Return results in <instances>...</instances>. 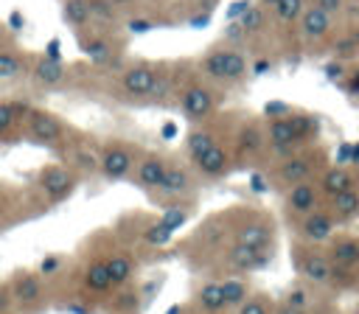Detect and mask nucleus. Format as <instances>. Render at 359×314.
Masks as SVG:
<instances>
[{
  "label": "nucleus",
  "mask_w": 359,
  "mask_h": 314,
  "mask_svg": "<svg viewBox=\"0 0 359 314\" xmlns=\"http://www.w3.org/2000/svg\"><path fill=\"white\" fill-rule=\"evenodd\" d=\"M22 123H25L28 135L42 146H62L67 137V126L53 112H45V109H31Z\"/></svg>",
  "instance_id": "nucleus-5"
},
{
  "label": "nucleus",
  "mask_w": 359,
  "mask_h": 314,
  "mask_svg": "<svg viewBox=\"0 0 359 314\" xmlns=\"http://www.w3.org/2000/svg\"><path fill=\"white\" fill-rule=\"evenodd\" d=\"M269 258H272V252L258 250V247H250V244H241V241H233V244L224 250V261H227V266L236 269V272L261 269Z\"/></svg>",
  "instance_id": "nucleus-8"
},
{
  "label": "nucleus",
  "mask_w": 359,
  "mask_h": 314,
  "mask_svg": "<svg viewBox=\"0 0 359 314\" xmlns=\"http://www.w3.org/2000/svg\"><path fill=\"white\" fill-rule=\"evenodd\" d=\"M309 174H311V163H309L306 157H289V160H283L280 168H278V179L286 182V185L303 182V179H309Z\"/></svg>",
  "instance_id": "nucleus-26"
},
{
  "label": "nucleus",
  "mask_w": 359,
  "mask_h": 314,
  "mask_svg": "<svg viewBox=\"0 0 359 314\" xmlns=\"http://www.w3.org/2000/svg\"><path fill=\"white\" fill-rule=\"evenodd\" d=\"M59 266H62V258H59V255H48V258H42V264H39V275L48 278V275H53Z\"/></svg>",
  "instance_id": "nucleus-44"
},
{
  "label": "nucleus",
  "mask_w": 359,
  "mask_h": 314,
  "mask_svg": "<svg viewBox=\"0 0 359 314\" xmlns=\"http://www.w3.org/2000/svg\"><path fill=\"white\" fill-rule=\"evenodd\" d=\"M266 140L272 143L275 151H289L292 146L300 143V137H297V132H294L289 115H280V118H272V121H269V126H266Z\"/></svg>",
  "instance_id": "nucleus-16"
},
{
  "label": "nucleus",
  "mask_w": 359,
  "mask_h": 314,
  "mask_svg": "<svg viewBox=\"0 0 359 314\" xmlns=\"http://www.w3.org/2000/svg\"><path fill=\"white\" fill-rule=\"evenodd\" d=\"M0 53H3V48H0Z\"/></svg>",
  "instance_id": "nucleus-59"
},
{
  "label": "nucleus",
  "mask_w": 359,
  "mask_h": 314,
  "mask_svg": "<svg viewBox=\"0 0 359 314\" xmlns=\"http://www.w3.org/2000/svg\"><path fill=\"white\" fill-rule=\"evenodd\" d=\"M112 311L115 314H135L137 311V306H140V294L135 292V289H126V286H121V292L112 297Z\"/></svg>",
  "instance_id": "nucleus-33"
},
{
  "label": "nucleus",
  "mask_w": 359,
  "mask_h": 314,
  "mask_svg": "<svg viewBox=\"0 0 359 314\" xmlns=\"http://www.w3.org/2000/svg\"><path fill=\"white\" fill-rule=\"evenodd\" d=\"M191 171L182 165V163H168L165 165V174H163V182L154 188L160 199H185L191 193Z\"/></svg>",
  "instance_id": "nucleus-9"
},
{
  "label": "nucleus",
  "mask_w": 359,
  "mask_h": 314,
  "mask_svg": "<svg viewBox=\"0 0 359 314\" xmlns=\"http://www.w3.org/2000/svg\"><path fill=\"white\" fill-rule=\"evenodd\" d=\"M261 3H264V6H269V8H272V6H275V3H278V0H261Z\"/></svg>",
  "instance_id": "nucleus-58"
},
{
  "label": "nucleus",
  "mask_w": 359,
  "mask_h": 314,
  "mask_svg": "<svg viewBox=\"0 0 359 314\" xmlns=\"http://www.w3.org/2000/svg\"><path fill=\"white\" fill-rule=\"evenodd\" d=\"M171 235H174V233H171L160 219L143 227V241H146L149 247H163V244H168V238H171Z\"/></svg>",
  "instance_id": "nucleus-34"
},
{
  "label": "nucleus",
  "mask_w": 359,
  "mask_h": 314,
  "mask_svg": "<svg viewBox=\"0 0 359 314\" xmlns=\"http://www.w3.org/2000/svg\"><path fill=\"white\" fill-rule=\"evenodd\" d=\"M194 306L202 311V314H222L227 306H224V294H222V283L219 280H208L196 289L194 294Z\"/></svg>",
  "instance_id": "nucleus-18"
},
{
  "label": "nucleus",
  "mask_w": 359,
  "mask_h": 314,
  "mask_svg": "<svg viewBox=\"0 0 359 314\" xmlns=\"http://www.w3.org/2000/svg\"><path fill=\"white\" fill-rule=\"evenodd\" d=\"M272 314H306V308H294V306H286V303H280Z\"/></svg>",
  "instance_id": "nucleus-50"
},
{
  "label": "nucleus",
  "mask_w": 359,
  "mask_h": 314,
  "mask_svg": "<svg viewBox=\"0 0 359 314\" xmlns=\"http://www.w3.org/2000/svg\"><path fill=\"white\" fill-rule=\"evenodd\" d=\"M62 20L73 28V31H84L90 22H93V14H90V3L87 0H65L62 3Z\"/></svg>",
  "instance_id": "nucleus-23"
},
{
  "label": "nucleus",
  "mask_w": 359,
  "mask_h": 314,
  "mask_svg": "<svg viewBox=\"0 0 359 314\" xmlns=\"http://www.w3.org/2000/svg\"><path fill=\"white\" fill-rule=\"evenodd\" d=\"M199 70L213 81H241L247 76V59L236 48H213L199 59Z\"/></svg>",
  "instance_id": "nucleus-1"
},
{
  "label": "nucleus",
  "mask_w": 359,
  "mask_h": 314,
  "mask_svg": "<svg viewBox=\"0 0 359 314\" xmlns=\"http://www.w3.org/2000/svg\"><path fill=\"white\" fill-rule=\"evenodd\" d=\"M182 314H185V311H182Z\"/></svg>",
  "instance_id": "nucleus-60"
},
{
  "label": "nucleus",
  "mask_w": 359,
  "mask_h": 314,
  "mask_svg": "<svg viewBox=\"0 0 359 314\" xmlns=\"http://www.w3.org/2000/svg\"><path fill=\"white\" fill-rule=\"evenodd\" d=\"M230 163H233V157H230L227 146L213 143L205 154H199V157L194 160V168H196V174L205 177V179H219V177H224V174L230 171Z\"/></svg>",
  "instance_id": "nucleus-11"
},
{
  "label": "nucleus",
  "mask_w": 359,
  "mask_h": 314,
  "mask_svg": "<svg viewBox=\"0 0 359 314\" xmlns=\"http://www.w3.org/2000/svg\"><path fill=\"white\" fill-rule=\"evenodd\" d=\"M157 67L160 64H151V62H135V64H129L121 73L123 93L129 98H149V93L154 87V78H157Z\"/></svg>",
  "instance_id": "nucleus-7"
},
{
  "label": "nucleus",
  "mask_w": 359,
  "mask_h": 314,
  "mask_svg": "<svg viewBox=\"0 0 359 314\" xmlns=\"http://www.w3.org/2000/svg\"><path fill=\"white\" fill-rule=\"evenodd\" d=\"M28 70V59L25 53L8 48L0 53V81H11V78H20L22 73Z\"/></svg>",
  "instance_id": "nucleus-27"
},
{
  "label": "nucleus",
  "mask_w": 359,
  "mask_h": 314,
  "mask_svg": "<svg viewBox=\"0 0 359 314\" xmlns=\"http://www.w3.org/2000/svg\"><path fill=\"white\" fill-rule=\"evenodd\" d=\"M90 3V14L95 22H115L118 20V6L112 0H87Z\"/></svg>",
  "instance_id": "nucleus-36"
},
{
  "label": "nucleus",
  "mask_w": 359,
  "mask_h": 314,
  "mask_svg": "<svg viewBox=\"0 0 359 314\" xmlns=\"http://www.w3.org/2000/svg\"><path fill=\"white\" fill-rule=\"evenodd\" d=\"M241 28H244V34H252V31H258L261 25H264V11L258 8V6H247V11L241 14Z\"/></svg>",
  "instance_id": "nucleus-40"
},
{
  "label": "nucleus",
  "mask_w": 359,
  "mask_h": 314,
  "mask_svg": "<svg viewBox=\"0 0 359 314\" xmlns=\"http://www.w3.org/2000/svg\"><path fill=\"white\" fill-rule=\"evenodd\" d=\"M351 163H359V146H351Z\"/></svg>",
  "instance_id": "nucleus-54"
},
{
  "label": "nucleus",
  "mask_w": 359,
  "mask_h": 314,
  "mask_svg": "<svg viewBox=\"0 0 359 314\" xmlns=\"http://www.w3.org/2000/svg\"><path fill=\"white\" fill-rule=\"evenodd\" d=\"M222 283V294H224V306L227 308H238L247 297H250V283L241 278H224Z\"/></svg>",
  "instance_id": "nucleus-29"
},
{
  "label": "nucleus",
  "mask_w": 359,
  "mask_h": 314,
  "mask_svg": "<svg viewBox=\"0 0 359 314\" xmlns=\"http://www.w3.org/2000/svg\"><path fill=\"white\" fill-rule=\"evenodd\" d=\"M79 45H81V53H84L93 64H109V62L115 59V48H112V42H109L107 36H101V34H90V36L81 34Z\"/></svg>",
  "instance_id": "nucleus-19"
},
{
  "label": "nucleus",
  "mask_w": 359,
  "mask_h": 314,
  "mask_svg": "<svg viewBox=\"0 0 359 314\" xmlns=\"http://www.w3.org/2000/svg\"><path fill=\"white\" fill-rule=\"evenodd\" d=\"M17 123H20V121H17L14 109H11V101H0V140L8 137Z\"/></svg>",
  "instance_id": "nucleus-39"
},
{
  "label": "nucleus",
  "mask_w": 359,
  "mask_h": 314,
  "mask_svg": "<svg viewBox=\"0 0 359 314\" xmlns=\"http://www.w3.org/2000/svg\"><path fill=\"white\" fill-rule=\"evenodd\" d=\"M14 308V294L8 283H0V314H8Z\"/></svg>",
  "instance_id": "nucleus-43"
},
{
  "label": "nucleus",
  "mask_w": 359,
  "mask_h": 314,
  "mask_svg": "<svg viewBox=\"0 0 359 314\" xmlns=\"http://www.w3.org/2000/svg\"><path fill=\"white\" fill-rule=\"evenodd\" d=\"M283 303L286 306H294V308H306L309 306V294L303 289H289L286 297H283Z\"/></svg>",
  "instance_id": "nucleus-41"
},
{
  "label": "nucleus",
  "mask_w": 359,
  "mask_h": 314,
  "mask_svg": "<svg viewBox=\"0 0 359 314\" xmlns=\"http://www.w3.org/2000/svg\"><path fill=\"white\" fill-rule=\"evenodd\" d=\"M250 188H252V191H258V193H264V191H266L264 177H261V174H252V177H250Z\"/></svg>",
  "instance_id": "nucleus-49"
},
{
  "label": "nucleus",
  "mask_w": 359,
  "mask_h": 314,
  "mask_svg": "<svg viewBox=\"0 0 359 314\" xmlns=\"http://www.w3.org/2000/svg\"><path fill=\"white\" fill-rule=\"evenodd\" d=\"M8 286H11V294H14V306H22V308L34 311V308H39L45 303V286H42V275L39 272L20 269V272H14Z\"/></svg>",
  "instance_id": "nucleus-6"
},
{
  "label": "nucleus",
  "mask_w": 359,
  "mask_h": 314,
  "mask_svg": "<svg viewBox=\"0 0 359 314\" xmlns=\"http://www.w3.org/2000/svg\"><path fill=\"white\" fill-rule=\"evenodd\" d=\"M191 213H194V205H191V202H185V199H171V205L160 213V221H163L171 233H177L180 227H185V221L191 219Z\"/></svg>",
  "instance_id": "nucleus-25"
},
{
  "label": "nucleus",
  "mask_w": 359,
  "mask_h": 314,
  "mask_svg": "<svg viewBox=\"0 0 359 314\" xmlns=\"http://www.w3.org/2000/svg\"><path fill=\"white\" fill-rule=\"evenodd\" d=\"M331 230H334V219H331L328 213H320V210L306 213V219H303V224H300V233H303V238H309V241H325V238L331 235Z\"/></svg>",
  "instance_id": "nucleus-21"
},
{
  "label": "nucleus",
  "mask_w": 359,
  "mask_h": 314,
  "mask_svg": "<svg viewBox=\"0 0 359 314\" xmlns=\"http://www.w3.org/2000/svg\"><path fill=\"white\" fill-rule=\"evenodd\" d=\"M174 132H177V126H174V123H168V126H163V135H165V137H174Z\"/></svg>",
  "instance_id": "nucleus-53"
},
{
  "label": "nucleus",
  "mask_w": 359,
  "mask_h": 314,
  "mask_svg": "<svg viewBox=\"0 0 359 314\" xmlns=\"http://www.w3.org/2000/svg\"><path fill=\"white\" fill-rule=\"evenodd\" d=\"M348 188H353V177H351L345 168H331V171L320 179V191H323L325 196H337V193H342V191H348Z\"/></svg>",
  "instance_id": "nucleus-30"
},
{
  "label": "nucleus",
  "mask_w": 359,
  "mask_h": 314,
  "mask_svg": "<svg viewBox=\"0 0 359 314\" xmlns=\"http://www.w3.org/2000/svg\"><path fill=\"white\" fill-rule=\"evenodd\" d=\"M300 275L311 283H325L331 280V261L323 258V255H303L300 258Z\"/></svg>",
  "instance_id": "nucleus-24"
},
{
  "label": "nucleus",
  "mask_w": 359,
  "mask_h": 314,
  "mask_svg": "<svg viewBox=\"0 0 359 314\" xmlns=\"http://www.w3.org/2000/svg\"><path fill=\"white\" fill-rule=\"evenodd\" d=\"M115 6H129V3H135V0H112Z\"/></svg>",
  "instance_id": "nucleus-56"
},
{
  "label": "nucleus",
  "mask_w": 359,
  "mask_h": 314,
  "mask_svg": "<svg viewBox=\"0 0 359 314\" xmlns=\"http://www.w3.org/2000/svg\"><path fill=\"white\" fill-rule=\"evenodd\" d=\"M345 160H351V146L348 143H342L339 151H337V163H345Z\"/></svg>",
  "instance_id": "nucleus-51"
},
{
  "label": "nucleus",
  "mask_w": 359,
  "mask_h": 314,
  "mask_svg": "<svg viewBox=\"0 0 359 314\" xmlns=\"http://www.w3.org/2000/svg\"><path fill=\"white\" fill-rule=\"evenodd\" d=\"M135 163H137L135 149L126 146V143H121V140L107 143L104 151L98 154V171L104 174L107 182H121V179H126V177L135 171Z\"/></svg>",
  "instance_id": "nucleus-2"
},
{
  "label": "nucleus",
  "mask_w": 359,
  "mask_h": 314,
  "mask_svg": "<svg viewBox=\"0 0 359 314\" xmlns=\"http://www.w3.org/2000/svg\"><path fill=\"white\" fill-rule=\"evenodd\" d=\"M331 264H337V266H356L359 264V241H353V238H342V241H337L334 247H331Z\"/></svg>",
  "instance_id": "nucleus-31"
},
{
  "label": "nucleus",
  "mask_w": 359,
  "mask_h": 314,
  "mask_svg": "<svg viewBox=\"0 0 359 314\" xmlns=\"http://www.w3.org/2000/svg\"><path fill=\"white\" fill-rule=\"evenodd\" d=\"M36 185H39V191L45 193V199H48L50 205H59V202H65V199L73 193V188H76V174H73V168H67V165L50 163V165H42V168H39Z\"/></svg>",
  "instance_id": "nucleus-3"
},
{
  "label": "nucleus",
  "mask_w": 359,
  "mask_h": 314,
  "mask_svg": "<svg viewBox=\"0 0 359 314\" xmlns=\"http://www.w3.org/2000/svg\"><path fill=\"white\" fill-rule=\"evenodd\" d=\"M149 28H151L149 20H129V31H132V34H146Z\"/></svg>",
  "instance_id": "nucleus-47"
},
{
  "label": "nucleus",
  "mask_w": 359,
  "mask_h": 314,
  "mask_svg": "<svg viewBox=\"0 0 359 314\" xmlns=\"http://www.w3.org/2000/svg\"><path fill=\"white\" fill-rule=\"evenodd\" d=\"M328 31H331V14H328V11H323L320 6L303 8V14H300V34H303L309 42L323 39Z\"/></svg>",
  "instance_id": "nucleus-14"
},
{
  "label": "nucleus",
  "mask_w": 359,
  "mask_h": 314,
  "mask_svg": "<svg viewBox=\"0 0 359 314\" xmlns=\"http://www.w3.org/2000/svg\"><path fill=\"white\" fill-rule=\"evenodd\" d=\"M331 207H334V213H337V216L351 219V216H356V213H359V193H356L353 188H348V191H342V193L331 196Z\"/></svg>",
  "instance_id": "nucleus-32"
},
{
  "label": "nucleus",
  "mask_w": 359,
  "mask_h": 314,
  "mask_svg": "<svg viewBox=\"0 0 359 314\" xmlns=\"http://www.w3.org/2000/svg\"><path fill=\"white\" fill-rule=\"evenodd\" d=\"M104 261H107V272H109V278H112V286H115V289L129 286V283H132V278L137 275V261H135L126 250H115V252H109Z\"/></svg>",
  "instance_id": "nucleus-13"
},
{
  "label": "nucleus",
  "mask_w": 359,
  "mask_h": 314,
  "mask_svg": "<svg viewBox=\"0 0 359 314\" xmlns=\"http://www.w3.org/2000/svg\"><path fill=\"white\" fill-rule=\"evenodd\" d=\"M264 149V132L255 123H244L236 135V151L238 157H255Z\"/></svg>",
  "instance_id": "nucleus-22"
},
{
  "label": "nucleus",
  "mask_w": 359,
  "mask_h": 314,
  "mask_svg": "<svg viewBox=\"0 0 359 314\" xmlns=\"http://www.w3.org/2000/svg\"><path fill=\"white\" fill-rule=\"evenodd\" d=\"M65 311H70V314H95L93 306H79V303H67Z\"/></svg>",
  "instance_id": "nucleus-48"
},
{
  "label": "nucleus",
  "mask_w": 359,
  "mask_h": 314,
  "mask_svg": "<svg viewBox=\"0 0 359 314\" xmlns=\"http://www.w3.org/2000/svg\"><path fill=\"white\" fill-rule=\"evenodd\" d=\"M165 314H182V306H180V303H174V306H171Z\"/></svg>",
  "instance_id": "nucleus-55"
},
{
  "label": "nucleus",
  "mask_w": 359,
  "mask_h": 314,
  "mask_svg": "<svg viewBox=\"0 0 359 314\" xmlns=\"http://www.w3.org/2000/svg\"><path fill=\"white\" fill-rule=\"evenodd\" d=\"M76 165L81 171H98V157L95 154H87V151H76Z\"/></svg>",
  "instance_id": "nucleus-42"
},
{
  "label": "nucleus",
  "mask_w": 359,
  "mask_h": 314,
  "mask_svg": "<svg viewBox=\"0 0 359 314\" xmlns=\"http://www.w3.org/2000/svg\"><path fill=\"white\" fill-rule=\"evenodd\" d=\"M165 165H168V160L163 157V154H157V151H149V154H143L137 163H135V185L140 188V191H154L160 182H163V174H165Z\"/></svg>",
  "instance_id": "nucleus-10"
},
{
  "label": "nucleus",
  "mask_w": 359,
  "mask_h": 314,
  "mask_svg": "<svg viewBox=\"0 0 359 314\" xmlns=\"http://www.w3.org/2000/svg\"><path fill=\"white\" fill-rule=\"evenodd\" d=\"M269 118H280V115H289V107L286 104H278V101H272V104H266V109H264Z\"/></svg>",
  "instance_id": "nucleus-46"
},
{
  "label": "nucleus",
  "mask_w": 359,
  "mask_h": 314,
  "mask_svg": "<svg viewBox=\"0 0 359 314\" xmlns=\"http://www.w3.org/2000/svg\"><path fill=\"white\" fill-rule=\"evenodd\" d=\"M286 207H289V213H297V216L311 213L317 207V188L309 179L294 182L292 191L286 193Z\"/></svg>",
  "instance_id": "nucleus-17"
},
{
  "label": "nucleus",
  "mask_w": 359,
  "mask_h": 314,
  "mask_svg": "<svg viewBox=\"0 0 359 314\" xmlns=\"http://www.w3.org/2000/svg\"><path fill=\"white\" fill-rule=\"evenodd\" d=\"M236 314H272V303H269L264 294H255V297H247V300L236 308Z\"/></svg>",
  "instance_id": "nucleus-38"
},
{
  "label": "nucleus",
  "mask_w": 359,
  "mask_h": 314,
  "mask_svg": "<svg viewBox=\"0 0 359 314\" xmlns=\"http://www.w3.org/2000/svg\"><path fill=\"white\" fill-rule=\"evenodd\" d=\"M213 143H219V137H216V132H210V129H194V132H188V137H185V151H188V157H191V163L199 157V154H205Z\"/></svg>",
  "instance_id": "nucleus-28"
},
{
  "label": "nucleus",
  "mask_w": 359,
  "mask_h": 314,
  "mask_svg": "<svg viewBox=\"0 0 359 314\" xmlns=\"http://www.w3.org/2000/svg\"><path fill=\"white\" fill-rule=\"evenodd\" d=\"M303 8H306L303 0H278V3L272 6L275 17H278L280 22H294V20H300Z\"/></svg>",
  "instance_id": "nucleus-35"
},
{
  "label": "nucleus",
  "mask_w": 359,
  "mask_h": 314,
  "mask_svg": "<svg viewBox=\"0 0 359 314\" xmlns=\"http://www.w3.org/2000/svg\"><path fill=\"white\" fill-rule=\"evenodd\" d=\"M289 121H292V126H294V132H297L300 143H303V140H309V137L317 132V121H314L311 115H303V112H289Z\"/></svg>",
  "instance_id": "nucleus-37"
},
{
  "label": "nucleus",
  "mask_w": 359,
  "mask_h": 314,
  "mask_svg": "<svg viewBox=\"0 0 359 314\" xmlns=\"http://www.w3.org/2000/svg\"><path fill=\"white\" fill-rule=\"evenodd\" d=\"M236 241L250 244V247H258V250H269V244H272V227L264 224V221H247V224L236 227Z\"/></svg>",
  "instance_id": "nucleus-20"
},
{
  "label": "nucleus",
  "mask_w": 359,
  "mask_h": 314,
  "mask_svg": "<svg viewBox=\"0 0 359 314\" xmlns=\"http://www.w3.org/2000/svg\"><path fill=\"white\" fill-rule=\"evenodd\" d=\"M81 283H84V289L93 292V294H107L109 289H115V286H112V278H109V272H107V261H104V258H90V261L84 264Z\"/></svg>",
  "instance_id": "nucleus-15"
},
{
  "label": "nucleus",
  "mask_w": 359,
  "mask_h": 314,
  "mask_svg": "<svg viewBox=\"0 0 359 314\" xmlns=\"http://www.w3.org/2000/svg\"><path fill=\"white\" fill-rule=\"evenodd\" d=\"M311 6H320V8L328 11V14H337V11L342 8V0H311Z\"/></svg>",
  "instance_id": "nucleus-45"
},
{
  "label": "nucleus",
  "mask_w": 359,
  "mask_h": 314,
  "mask_svg": "<svg viewBox=\"0 0 359 314\" xmlns=\"http://www.w3.org/2000/svg\"><path fill=\"white\" fill-rule=\"evenodd\" d=\"M31 78L34 84L39 87H59L67 81V67L62 59H48V56H39L34 64H31Z\"/></svg>",
  "instance_id": "nucleus-12"
},
{
  "label": "nucleus",
  "mask_w": 359,
  "mask_h": 314,
  "mask_svg": "<svg viewBox=\"0 0 359 314\" xmlns=\"http://www.w3.org/2000/svg\"><path fill=\"white\" fill-rule=\"evenodd\" d=\"M351 84H353V90H359V73L353 76V81H351Z\"/></svg>",
  "instance_id": "nucleus-57"
},
{
  "label": "nucleus",
  "mask_w": 359,
  "mask_h": 314,
  "mask_svg": "<svg viewBox=\"0 0 359 314\" xmlns=\"http://www.w3.org/2000/svg\"><path fill=\"white\" fill-rule=\"evenodd\" d=\"M180 109L188 121L194 123H202L213 115L216 109V95L210 87H205L202 81H188L182 90H180Z\"/></svg>",
  "instance_id": "nucleus-4"
},
{
  "label": "nucleus",
  "mask_w": 359,
  "mask_h": 314,
  "mask_svg": "<svg viewBox=\"0 0 359 314\" xmlns=\"http://www.w3.org/2000/svg\"><path fill=\"white\" fill-rule=\"evenodd\" d=\"M325 73H328L331 78H337V76H339V67H337V64H328V67H325Z\"/></svg>",
  "instance_id": "nucleus-52"
}]
</instances>
